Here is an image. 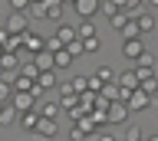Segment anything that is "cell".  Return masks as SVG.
<instances>
[{
	"label": "cell",
	"mask_w": 158,
	"mask_h": 141,
	"mask_svg": "<svg viewBox=\"0 0 158 141\" xmlns=\"http://www.w3.org/2000/svg\"><path fill=\"white\" fill-rule=\"evenodd\" d=\"M135 23H138V33H142V36H145V33H152L155 30V17H152V13H135Z\"/></svg>",
	"instance_id": "cell-15"
},
{
	"label": "cell",
	"mask_w": 158,
	"mask_h": 141,
	"mask_svg": "<svg viewBox=\"0 0 158 141\" xmlns=\"http://www.w3.org/2000/svg\"><path fill=\"white\" fill-rule=\"evenodd\" d=\"M73 128H79L82 135H86V138H92V135H99V125L92 121V115H89V112L82 115V118H76V125H73Z\"/></svg>",
	"instance_id": "cell-11"
},
{
	"label": "cell",
	"mask_w": 158,
	"mask_h": 141,
	"mask_svg": "<svg viewBox=\"0 0 158 141\" xmlns=\"http://www.w3.org/2000/svg\"><path fill=\"white\" fill-rule=\"evenodd\" d=\"M96 141H118V138H112V135H92Z\"/></svg>",
	"instance_id": "cell-36"
},
{
	"label": "cell",
	"mask_w": 158,
	"mask_h": 141,
	"mask_svg": "<svg viewBox=\"0 0 158 141\" xmlns=\"http://www.w3.org/2000/svg\"><path fill=\"white\" fill-rule=\"evenodd\" d=\"M33 59V66H36L40 72H46V69H53V53H46V49H40V53H33L30 56Z\"/></svg>",
	"instance_id": "cell-13"
},
{
	"label": "cell",
	"mask_w": 158,
	"mask_h": 141,
	"mask_svg": "<svg viewBox=\"0 0 158 141\" xmlns=\"http://www.w3.org/2000/svg\"><path fill=\"white\" fill-rule=\"evenodd\" d=\"M40 49H43V33L27 30V33H23V53H27V56H33V53H40Z\"/></svg>",
	"instance_id": "cell-6"
},
{
	"label": "cell",
	"mask_w": 158,
	"mask_h": 141,
	"mask_svg": "<svg viewBox=\"0 0 158 141\" xmlns=\"http://www.w3.org/2000/svg\"><path fill=\"white\" fill-rule=\"evenodd\" d=\"M30 3H36V0H30Z\"/></svg>",
	"instance_id": "cell-41"
},
{
	"label": "cell",
	"mask_w": 158,
	"mask_h": 141,
	"mask_svg": "<svg viewBox=\"0 0 158 141\" xmlns=\"http://www.w3.org/2000/svg\"><path fill=\"white\" fill-rule=\"evenodd\" d=\"M10 3V10H17V13H27V7H30V0H7Z\"/></svg>",
	"instance_id": "cell-34"
},
{
	"label": "cell",
	"mask_w": 158,
	"mask_h": 141,
	"mask_svg": "<svg viewBox=\"0 0 158 141\" xmlns=\"http://www.w3.org/2000/svg\"><path fill=\"white\" fill-rule=\"evenodd\" d=\"M69 141H86V135H82L79 128H73V131H69Z\"/></svg>",
	"instance_id": "cell-35"
},
{
	"label": "cell",
	"mask_w": 158,
	"mask_h": 141,
	"mask_svg": "<svg viewBox=\"0 0 158 141\" xmlns=\"http://www.w3.org/2000/svg\"><path fill=\"white\" fill-rule=\"evenodd\" d=\"M10 95H13V89H10V79H7V76H0V105H7Z\"/></svg>",
	"instance_id": "cell-27"
},
{
	"label": "cell",
	"mask_w": 158,
	"mask_h": 141,
	"mask_svg": "<svg viewBox=\"0 0 158 141\" xmlns=\"http://www.w3.org/2000/svg\"><path fill=\"white\" fill-rule=\"evenodd\" d=\"M43 89H56V72H53V69L40 72L36 79H33V95H40Z\"/></svg>",
	"instance_id": "cell-8"
},
{
	"label": "cell",
	"mask_w": 158,
	"mask_h": 141,
	"mask_svg": "<svg viewBox=\"0 0 158 141\" xmlns=\"http://www.w3.org/2000/svg\"><path fill=\"white\" fill-rule=\"evenodd\" d=\"M138 89L145 92L148 99H152V95H158V76H152V79H142V82H138Z\"/></svg>",
	"instance_id": "cell-24"
},
{
	"label": "cell",
	"mask_w": 158,
	"mask_h": 141,
	"mask_svg": "<svg viewBox=\"0 0 158 141\" xmlns=\"http://www.w3.org/2000/svg\"><path fill=\"white\" fill-rule=\"evenodd\" d=\"M106 102H118V85L115 82H109V85H102V92H99Z\"/></svg>",
	"instance_id": "cell-28"
},
{
	"label": "cell",
	"mask_w": 158,
	"mask_h": 141,
	"mask_svg": "<svg viewBox=\"0 0 158 141\" xmlns=\"http://www.w3.org/2000/svg\"><path fill=\"white\" fill-rule=\"evenodd\" d=\"M0 53H3V49H0Z\"/></svg>",
	"instance_id": "cell-42"
},
{
	"label": "cell",
	"mask_w": 158,
	"mask_h": 141,
	"mask_svg": "<svg viewBox=\"0 0 158 141\" xmlns=\"http://www.w3.org/2000/svg\"><path fill=\"white\" fill-rule=\"evenodd\" d=\"M63 49H66L69 56H73V59H79V56H82V40H73V43H66Z\"/></svg>",
	"instance_id": "cell-29"
},
{
	"label": "cell",
	"mask_w": 158,
	"mask_h": 141,
	"mask_svg": "<svg viewBox=\"0 0 158 141\" xmlns=\"http://www.w3.org/2000/svg\"><path fill=\"white\" fill-rule=\"evenodd\" d=\"M69 89L76 92V95H82V92H86V79H82V76H76V79H69Z\"/></svg>",
	"instance_id": "cell-32"
},
{
	"label": "cell",
	"mask_w": 158,
	"mask_h": 141,
	"mask_svg": "<svg viewBox=\"0 0 158 141\" xmlns=\"http://www.w3.org/2000/svg\"><path fill=\"white\" fill-rule=\"evenodd\" d=\"M33 131H36L40 138H56V135H59V125H56V118H40Z\"/></svg>",
	"instance_id": "cell-9"
},
{
	"label": "cell",
	"mask_w": 158,
	"mask_h": 141,
	"mask_svg": "<svg viewBox=\"0 0 158 141\" xmlns=\"http://www.w3.org/2000/svg\"><path fill=\"white\" fill-rule=\"evenodd\" d=\"M99 36H89V40H82V53H99Z\"/></svg>",
	"instance_id": "cell-31"
},
{
	"label": "cell",
	"mask_w": 158,
	"mask_h": 141,
	"mask_svg": "<svg viewBox=\"0 0 158 141\" xmlns=\"http://www.w3.org/2000/svg\"><path fill=\"white\" fill-rule=\"evenodd\" d=\"M76 36H79V40H89V36H99L96 23H92V20H82V23L76 26Z\"/></svg>",
	"instance_id": "cell-19"
},
{
	"label": "cell",
	"mask_w": 158,
	"mask_h": 141,
	"mask_svg": "<svg viewBox=\"0 0 158 141\" xmlns=\"http://www.w3.org/2000/svg\"><path fill=\"white\" fill-rule=\"evenodd\" d=\"M20 76H23V79H30V82L40 76V69L33 66V59H23V62H20Z\"/></svg>",
	"instance_id": "cell-22"
},
{
	"label": "cell",
	"mask_w": 158,
	"mask_h": 141,
	"mask_svg": "<svg viewBox=\"0 0 158 141\" xmlns=\"http://www.w3.org/2000/svg\"><path fill=\"white\" fill-rule=\"evenodd\" d=\"M59 112H63L59 102H43L40 105V118H59Z\"/></svg>",
	"instance_id": "cell-17"
},
{
	"label": "cell",
	"mask_w": 158,
	"mask_h": 141,
	"mask_svg": "<svg viewBox=\"0 0 158 141\" xmlns=\"http://www.w3.org/2000/svg\"><path fill=\"white\" fill-rule=\"evenodd\" d=\"M63 3H49V0H43V20H59L63 17Z\"/></svg>",
	"instance_id": "cell-16"
},
{
	"label": "cell",
	"mask_w": 158,
	"mask_h": 141,
	"mask_svg": "<svg viewBox=\"0 0 158 141\" xmlns=\"http://www.w3.org/2000/svg\"><path fill=\"white\" fill-rule=\"evenodd\" d=\"M109 23H112L115 30H122V26L128 23V13H122V10H118V13H112V17H109Z\"/></svg>",
	"instance_id": "cell-30"
},
{
	"label": "cell",
	"mask_w": 158,
	"mask_h": 141,
	"mask_svg": "<svg viewBox=\"0 0 158 141\" xmlns=\"http://www.w3.org/2000/svg\"><path fill=\"white\" fill-rule=\"evenodd\" d=\"M36 121H40V112L36 108H33V112H20V115H17V125H20V128H27V131L36 128Z\"/></svg>",
	"instance_id": "cell-14"
},
{
	"label": "cell",
	"mask_w": 158,
	"mask_h": 141,
	"mask_svg": "<svg viewBox=\"0 0 158 141\" xmlns=\"http://www.w3.org/2000/svg\"><path fill=\"white\" fill-rule=\"evenodd\" d=\"M10 105H13V112H33L36 108V99H33V95H30V92H13V95H10Z\"/></svg>",
	"instance_id": "cell-3"
},
{
	"label": "cell",
	"mask_w": 158,
	"mask_h": 141,
	"mask_svg": "<svg viewBox=\"0 0 158 141\" xmlns=\"http://www.w3.org/2000/svg\"><path fill=\"white\" fill-rule=\"evenodd\" d=\"M142 141H158V135H142Z\"/></svg>",
	"instance_id": "cell-37"
},
{
	"label": "cell",
	"mask_w": 158,
	"mask_h": 141,
	"mask_svg": "<svg viewBox=\"0 0 158 141\" xmlns=\"http://www.w3.org/2000/svg\"><path fill=\"white\" fill-rule=\"evenodd\" d=\"M0 26H3L7 33H13V36H23V33L30 30V17H27V13H17V10H10V13H7V20L0 23Z\"/></svg>",
	"instance_id": "cell-1"
},
{
	"label": "cell",
	"mask_w": 158,
	"mask_h": 141,
	"mask_svg": "<svg viewBox=\"0 0 158 141\" xmlns=\"http://www.w3.org/2000/svg\"><path fill=\"white\" fill-rule=\"evenodd\" d=\"M73 7H76L79 20H92L99 13V0H73Z\"/></svg>",
	"instance_id": "cell-7"
},
{
	"label": "cell",
	"mask_w": 158,
	"mask_h": 141,
	"mask_svg": "<svg viewBox=\"0 0 158 141\" xmlns=\"http://www.w3.org/2000/svg\"><path fill=\"white\" fill-rule=\"evenodd\" d=\"M142 135H145V131L138 128V125H125V135H122L118 141H142Z\"/></svg>",
	"instance_id": "cell-26"
},
{
	"label": "cell",
	"mask_w": 158,
	"mask_h": 141,
	"mask_svg": "<svg viewBox=\"0 0 158 141\" xmlns=\"http://www.w3.org/2000/svg\"><path fill=\"white\" fill-rule=\"evenodd\" d=\"M99 10L106 13V17H112V13H118V7L112 3V0H99Z\"/></svg>",
	"instance_id": "cell-33"
},
{
	"label": "cell",
	"mask_w": 158,
	"mask_h": 141,
	"mask_svg": "<svg viewBox=\"0 0 158 141\" xmlns=\"http://www.w3.org/2000/svg\"><path fill=\"white\" fill-rule=\"evenodd\" d=\"M128 115H132V112L125 108V102H109V108H106V121L109 125H128Z\"/></svg>",
	"instance_id": "cell-2"
},
{
	"label": "cell",
	"mask_w": 158,
	"mask_h": 141,
	"mask_svg": "<svg viewBox=\"0 0 158 141\" xmlns=\"http://www.w3.org/2000/svg\"><path fill=\"white\" fill-rule=\"evenodd\" d=\"M73 66V56H69L66 49H56L53 53V69H69Z\"/></svg>",
	"instance_id": "cell-18"
},
{
	"label": "cell",
	"mask_w": 158,
	"mask_h": 141,
	"mask_svg": "<svg viewBox=\"0 0 158 141\" xmlns=\"http://www.w3.org/2000/svg\"><path fill=\"white\" fill-rule=\"evenodd\" d=\"M142 3H145V0H122V7H118V10L128 13V17H135V13H142Z\"/></svg>",
	"instance_id": "cell-25"
},
{
	"label": "cell",
	"mask_w": 158,
	"mask_h": 141,
	"mask_svg": "<svg viewBox=\"0 0 158 141\" xmlns=\"http://www.w3.org/2000/svg\"><path fill=\"white\" fill-rule=\"evenodd\" d=\"M53 36H56V40H59V46H66V43L79 40V36H76V26H73V23H59V26H56V33H53Z\"/></svg>",
	"instance_id": "cell-10"
},
{
	"label": "cell",
	"mask_w": 158,
	"mask_h": 141,
	"mask_svg": "<svg viewBox=\"0 0 158 141\" xmlns=\"http://www.w3.org/2000/svg\"><path fill=\"white\" fill-rule=\"evenodd\" d=\"M96 76L102 79V85H109V82H115V69H112V66H106V62H99Z\"/></svg>",
	"instance_id": "cell-23"
},
{
	"label": "cell",
	"mask_w": 158,
	"mask_h": 141,
	"mask_svg": "<svg viewBox=\"0 0 158 141\" xmlns=\"http://www.w3.org/2000/svg\"><path fill=\"white\" fill-rule=\"evenodd\" d=\"M148 105H152V99H148V95H145L142 89H135V92H132V95L125 99V108L132 112V115H135V112H145Z\"/></svg>",
	"instance_id": "cell-5"
},
{
	"label": "cell",
	"mask_w": 158,
	"mask_h": 141,
	"mask_svg": "<svg viewBox=\"0 0 158 141\" xmlns=\"http://www.w3.org/2000/svg\"><path fill=\"white\" fill-rule=\"evenodd\" d=\"M142 53H145V40H142V36H138V40H122V56H125L128 62H135Z\"/></svg>",
	"instance_id": "cell-4"
},
{
	"label": "cell",
	"mask_w": 158,
	"mask_h": 141,
	"mask_svg": "<svg viewBox=\"0 0 158 141\" xmlns=\"http://www.w3.org/2000/svg\"><path fill=\"white\" fill-rule=\"evenodd\" d=\"M86 141H96V138H86Z\"/></svg>",
	"instance_id": "cell-40"
},
{
	"label": "cell",
	"mask_w": 158,
	"mask_h": 141,
	"mask_svg": "<svg viewBox=\"0 0 158 141\" xmlns=\"http://www.w3.org/2000/svg\"><path fill=\"white\" fill-rule=\"evenodd\" d=\"M59 3H63V7H73V0H59Z\"/></svg>",
	"instance_id": "cell-38"
},
{
	"label": "cell",
	"mask_w": 158,
	"mask_h": 141,
	"mask_svg": "<svg viewBox=\"0 0 158 141\" xmlns=\"http://www.w3.org/2000/svg\"><path fill=\"white\" fill-rule=\"evenodd\" d=\"M17 66H20V56H17V53H0V72H3V76H10Z\"/></svg>",
	"instance_id": "cell-12"
},
{
	"label": "cell",
	"mask_w": 158,
	"mask_h": 141,
	"mask_svg": "<svg viewBox=\"0 0 158 141\" xmlns=\"http://www.w3.org/2000/svg\"><path fill=\"white\" fill-rule=\"evenodd\" d=\"M148 3H152V7H158V0H148Z\"/></svg>",
	"instance_id": "cell-39"
},
{
	"label": "cell",
	"mask_w": 158,
	"mask_h": 141,
	"mask_svg": "<svg viewBox=\"0 0 158 141\" xmlns=\"http://www.w3.org/2000/svg\"><path fill=\"white\" fill-rule=\"evenodd\" d=\"M0 125H17V112H13V105H0Z\"/></svg>",
	"instance_id": "cell-21"
},
{
	"label": "cell",
	"mask_w": 158,
	"mask_h": 141,
	"mask_svg": "<svg viewBox=\"0 0 158 141\" xmlns=\"http://www.w3.org/2000/svg\"><path fill=\"white\" fill-rule=\"evenodd\" d=\"M122 40H138V36H142V33H138V23H135V17H128V23L125 26H122Z\"/></svg>",
	"instance_id": "cell-20"
}]
</instances>
